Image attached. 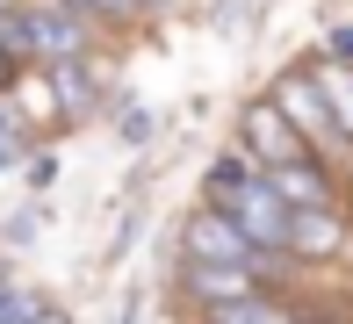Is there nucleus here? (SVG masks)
I'll return each instance as SVG.
<instances>
[{"label": "nucleus", "mask_w": 353, "mask_h": 324, "mask_svg": "<svg viewBox=\"0 0 353 324\" xmlns=\"http://www.w3.org/2000/svg\"><path fill=\"white\" fill-rule=\"evenodd\" d=\"M202 194H210V209H223V216L238 223V231L252 238L267 259H281V231H288V202L274 188H267V173L252 166L245 152H223L210 166V181H202Z\"/></svg>", "instance_id": "obj_1"}, {"label": "nucleus", "mask_w": 353, "mask_h": 324, "mask_svg": "<svg viewBox=\"0 0 353 324\" xmlns=\"http://www.w3.org/2000/svg\"><path fill=\"white\" fill-rule=\"evenodd\" d=\"M79 14H108V22H130L137 14V0H72Z\"/></svg>", "instance_id": "obj_13"}, {"label": "nucleus", "mask_w": 353, "mask_h": 324, "mask_svg": "<svg viewBox=\"0 0 353 324\" xmlns=\"http://www.w3.org/2000/svg\"><path fill=\"white\" fill-rule=\"evenodd\" d=\"M181 259H188V267H274V259L252 245L223 209H210V202L181 223Z\"/></svg>", "instance_id": "obj_2"}, {"label": "nucleus", "mask_w": 353, "mask_h": 324, "mask_svg": "<svg viewBox=\"0 0 353 324\" xmlns=\"http://www.w3.org/2000/svg\"><path fill=\"white\" fill-rule=\"evenodd\" d=\"M210 324H296V310L274 288H260V296H238V303H210Z\"/></svg>", "instance_id": "obj_10"}, {"label": "nucleus", "mask_w": 353, "mask_h": 324, "mask_svg": "<svg viewBox=\"0 0 353 324\" xmlns=\"http://www.w3.org/2000/svg\"><path fill=\"white\" fill-rule=\"evenodd\" d=\"M267 188H274L288 209H332V202H339V188H332V173L317 166V159H288V166H267Z\"/></svg>", "instance_id": "obj_7"}, {"label": "nucleus", "mask_w": 353, "mask_h": 324, "mask_svg": "<svg viewBox=\"0 0 353 324\" xmlns=\"http://www.w3.org/2000/svg\"><path fill=\"white\" fill-rule=\"evenodd\" d=\"M353 245L339 209H288V231H281V259H339Z\"/></svg>", "instance_id": "obj_5"}, {"label": "nucleus", "mask_w": 353, "mask_h": 324, "mask_svg": "<svg viewBox=\"0 0 353 324\" xmlns=\"http://www.w3.org/2000/svg\"><path fill=\"white\" fill-rule=\"evenodd\" d=\"M8 87H14V58L0 51V94H8Z\"/></svg>", "instance_id": "obj_15"}, {"label": "nucleus", "mask_w": 353, "mask_h": 324, "mask_svg": "<svg viewBox=\"0 0 353 324\" xmlns=\"http://www.w3.org/2000/svg\"><path fill=\"white\" fill-rule=\"evenodd\" d=\"M22 152H29V123H22V108H14V94H0V173Z\"/></svg>", "instance_id": "obj_12"}, {"label": "nucleus", "mask_w": 353, "mask_h": 324, "mask_svg": "<svg viewBox=\"0 0 353 324\" xmlns=\"http://www.w3.org/2000/svg\"><path fill=\"white\" fill-rule=\"evenodd\" d=\"M94 94H101V87H94L87 58H58V65H51V101L65 108V116H87V108H94Z\"/></svg>", "instance_id": "obj_11"}, {"label": "nucleus", "mask_w": 353, "mask_h": 324, "mask_svg": "<svg viewBox=\"0 0 353 324\" xmlns=\"http://www.w3.org/2000/svg\"><path fill=\"white\" fill-rule=\"evenodd\" d=\"M332 58H346V65H353V22L332 29Z\"/></svg>", "instance_id": "obj_14"}, {"label": "nucleus", "mask_w": 353, "mask_h": 324, "mask_svg": "<svg viewBox=\"0 0 353 324\" xmlns=\"http://www.w3.org/2000/svg\"><path fill=\"white\" fill-rule=\"evenodd\" d=\"M274 281V267H188V296L210 310V303H238V296H260Z\"/></svg>", "instance_id": "obj_8"}, {"label": "nucleus", "mask_w": 353, "mask_h": 324, "mask_svg": "<svg viewBox=\"0 0 353 324\" xmlns=\"http://www.w3.org/2000/svg\"><path fill=\"white\" fill-rule=\"evenodd\" d=\"M238 152L267 173V166H288V159H310V144L296 137V123H288L274 101H252L245 116H238Z\"/></svg>", "instance_id": "obj_4"}, {"label": "nucleus", "mask_w": 353, "mask_h": 324, "mask_svg": "<svg viewBox=\"0 0 353 324\" xmlns=\"http://www.w3.org/2000/svg\"><path fill=\"white\" fill-rule=\"evenodd\" d=\"M274 108L296 123V137L310 144V159H325V152H353V144L339 137V123H332V108H325V94H317V79H310V72H281Z\"/></svg>", "instance_id": "obj_3"}, {"label": "nucleus", "mask_w": 353, "mask_h": 324, "mask_svg": "<svg viewBox=\"0 0 353 324\" xmlns=\"http://www.w3.org/2000/svg\"><path fill=\"white\" fill-rule=\"evenodd\" d=\"M29 22V58L58 65V58H87V22H79V8H22Z\"/></svg>", "instance_id": "obj_6"}, {"label": "nucleus", "mask_w": 353, "mask_h": 324, "mask_svg": "<svg viewBox=\"0 0 353 324\" xmlns=\"http://www.w3.org/2000/svg\"><path fill=\"white\" fill-rule=\"evenodd\" d=\"M310 79H317V94H325V108H332V123H339V137L353 144V65H346V58H325Z\"/></svg>", "instance_id": "obj_9"}]
</instances>
